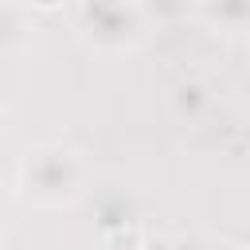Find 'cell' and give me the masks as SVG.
I'll use <instances>...</instances> for the list:
<instances>
[{"label": "cell", "instance_id": "1", "mask_svg": "<svg viewBox=\"0 0 250 250\" xmlns=\"http://www.w3.org/2000/svg\"><path fill=\"white\" fill-rule=\"evenodd\" d=\"M105 250H145V238L137 227H117L105 234Z\"/></svg>", "mask_w": 250, "mask_h": 250}, {"label": "cell", "instance_id": "2", "mask_svg": "<svg viewBox=\"0 0 250 250\" xmlns=\"http://www.w3.org/2000/svg\"><path fill=\"white\" fill-rule=\"evenodd\" d=\"M145 250H168V242L160 238V242H145Z\"/></svg>", "mask_w": 250, "mask_h": 250}, {"label": "cell", "instance_id": "3", "mask_svg": "<svg viewBox=\"0 0 250 250\" xmlns=\"http://www.w3.org/2000/svg\"><path fill=\"white\" fill-rule=\"evenodd\" d=\"M234 250H250V242H238V246H234Z\"/></svg>", "mask_w": 250, "mask_h": 250}, {"label": "cell", "instance_id": "4", "mask_svg": "<svg viewBox=\"0 0 250 250\" xmlns=\"http://www.w3.org/2000/svg\"><path fill=\"white\" fill-rule=\"evenodd\" d=\"M0 250H4V234H0Z\"/></svg>", "mask_w": 250, "mask_h": 250}]
</instances>
